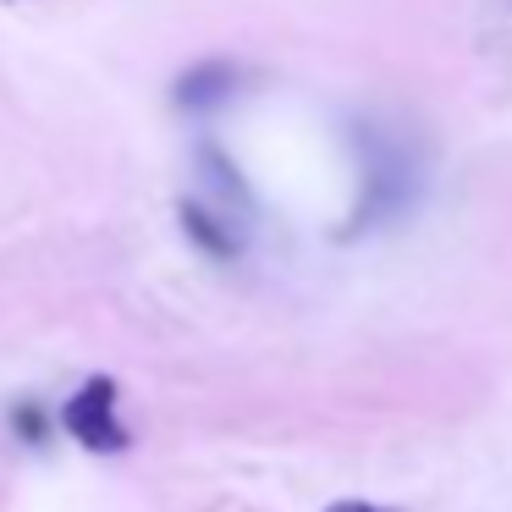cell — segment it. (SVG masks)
<instances>
[{
  "instance_id": "6da1fadb",
  "label": "cell",
  "mask_w": 512,
  "mask_h": 512,
  "mask_svg": "<svg viewBox=\"0 0 512 512\" xmlns=\"http://www.w3.org/2000/svg\"><path fill=\"white\" fill-rule=\"evenodd\" d=\"M61 424H67L72 441H83L89 452H122L127 446V424L116 419V386L111 380H89V386L61 408Z\"/></svg>"
},
{
  "instance_id": "7a4b0ae2",
  "label": "cell",
  "mask_w": 512,
  "mask_h": 512,
  "mask_svg": "<svg viewBox=\"0 0 512 512\" xmlns=\"http://www.w3.org/2000/svg\"><path fill=\"white\" fill-rule=\"evenodd\" d=\"M232 89H237L232 61H204V67H193L188 78L177 83V105H188V111H210V105L232 100Z\"/></svg>"
},
{
  "instance_id": "3957f363",
  "label": "cell",
  "mask_w": 512,
  "mask_h": 512,
  "mask_svg": "<svg viewBox=\"0 0 512 512\" xmlns=\"http://www.w3.org/2000/svg\"><path fill=\"white\" fill-rule=\"evenodd\" d=\"M182 226H188V237L210 259H237V254H243V237H237L226 221H215L210 210H199V204H182Z\"/></svg>"
},
{
  "instance_id": "277c9868",
  "label": "cell",
  "mask_w": 512,
  "mask_h": 512,
  "mask_svg": "<svg viewBox=\"0 0 512 512\" xmlns=\"http://www.w3.org/2000/svg\"><path fill=\"white\" fill-rule=\"evenodd\" d=\"M325 512H397V507H375V501H331Z\"/></svg>"
}]
</instances>
